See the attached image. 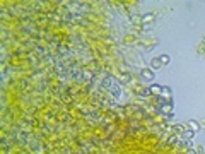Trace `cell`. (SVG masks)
I'll return each instance as SVG.
<instances>
[{"label": "cell", "instance_id": "6da1fadb", "mask_svg": "<svg viewBox=\"0 0 205 154\" xmlns=\"http://www.w3.org/2000/svg\"><path fill=\"white\" fill-rule=\"evenodd\" d=\"M140 77H142V81H145V82H152L156 74H154L152 68H142V70H140Z\"/></svg>", "mask_w": 205, "mask_h": 154}, {"label": "cell", "instance_id": "7a4b0ae2", "mask_svg": "<svg viewBox=\"0 0 205 154\" xmlns=\"http://www.w3.org/2000/svg\"><path fill=\"white\" fill-rule=\"evenodd\" d=\"M116 84V81H115L111 75H106L104 79H103V82H101V86H103V89H106V91H109L113 86Z\"/></svg>", "mask_w": 205, "mask_h": 154}, {"label": "cell", "instance_id": "3957f363", "mask_svg": "<svg viewBox=\"0 0 205 154\" xmlns=\"http://www.w3.org/2000/svg\"><path fill=\"white\" fill-rule=\"evenodd\" d=\"M109 93L113 94L115 98H120V94H122V86H120V82H116V84L109 89Z\"/></svg>", "mask_w": 205, "mask_h": 154}, {"label": "cell", "instance_id": "277c9868", "mask_svg": "<svg viewBox=\"0 0 205 154\" xmlns=\"http://www.w3.org/2000/svg\"><path fill=\"white\" fill-rule=\"evenodd\" d=\"M161 96L166 101H171V89L168 87V86H162V91H161Z\"/></svg>", "mask_w": 205, "mask_h": 154}, {"label": "cell", "instance_id": "5b68a950", "mask_svg": "<svg viewBox=\"0 0 205 154\" xmlns=\"http://www.w3.org/2000/svg\"><path fill=\"white\" fill-rule=\"evenodd\" d=\"M181 137H183V141H185V142H188V141H192L193 137H195V132L188 128V130H185V132L181 134Z\"/></svg>", "mask_w": 205, "mask_h": 154}, {"label": "cell", "instance_id": "8992f818", "mask_svg": "<svg viewBox=\"0 0 205 154\" xmlns=\"http://www.w3.org/2000/svg\"><path fill=\"white\" fill-rule=\"evenodd\" d=\"M188 128H190V130H193V132H198V130H200V127H198V122H196V120H190V122H188Z\"/></svg>", "mask_w": 205, "mask_h": 154}, {"label": "cell", "instance_id": "52a82bcc", "mask_svg": "<svg viewBox=\"0 0 205 154\" xmlns=\"http://www.w3.org/2000/svg\"><path fill=\"white\" fill-rule=\"evenodd\" d=\"M150 94H161V91H162V86L161 84H152L150 87Z\"/></svg>", "mask_w": 205, "mask_h": 154}, {"label": "cell", "instance_id": "ba28073f", "mask_svg": "<svg viewBox=\"0 0 205 154\" xmlns=\"http://www.w3.org/2000/svg\"><path fill=\"white\" fill-rule=\"evenodd\" d=\"M130 81H132L130 74H122V75H120V84H128Z\"/></svg>", "mask_w": 205, "mask_h": 154}, {"label": "cell", "instance_id": "9c48e42d", "mask_svg": "<svg viewBox=\"0 0 205 154\" xmlns=\"http://www.w3.org/2000/svg\"><path fill=\"white\" fill-rule=\"evenodd\" d=\"M150 65H152V68L156 70V68L162 67V62H161V58H152V60H150Z\"/></svg>", "mask_w": 205, "mask_h": 154}, {"label": "cell", "instance_id": "30bf717a", "mask_svg": "<svg viewBox=\"0 0 205 154\" xmlns=\"http://www.w3.org/2000/svg\"><path fill=\"white\" fill-rule=\"evenodd\" d=\"M154 19V14H145L144 17H142V24H147V22H152Z\"/></svg>", "mask_w": 205, "mask_h": 154}, {"label": "cell", "instance_id": "8fae6325", "mask_svg": "<svg viewBox=\"0 0 205 154\" xmlns=\"http://www.w3.org/2000/svg\"><path fill=\"white\" fill-rule=\"evenodd\" d=\"M159 58H161V62H162V65H168L171 62V58H169V55H161L159 57Z\"/></svg>", "mask_w": 205, "mask_h": 154}, {"label": "cell", "instance_id": "7c38bea8", "mask_svg": "<svg viewBox=\"0 0 205 154\" xmlns=\"http://www.w3.org/2000/svg\"><path fill=\"white\" fill-rule=\"evenodd\" d=\"M58 50H60V53H67V51H69V50H67L65 46H60V48H58Z\"/></svg>", "mask_w": 205, "mask_h": 154}, {"label": "cell", "instance_id": "4fadbf2b", "mask_svg": "<svg viewBox=\"0 0 205 154\" xmlns=\"http://www.w3.org/2000/svg\"><path fill=\"white\" fill-rule=\"evenodd\" d=\"M188 154H195V151H193V149H190V151H188Z\"/></svg>", "mask_w": 205, "mask_h": 154}]
</instances>
